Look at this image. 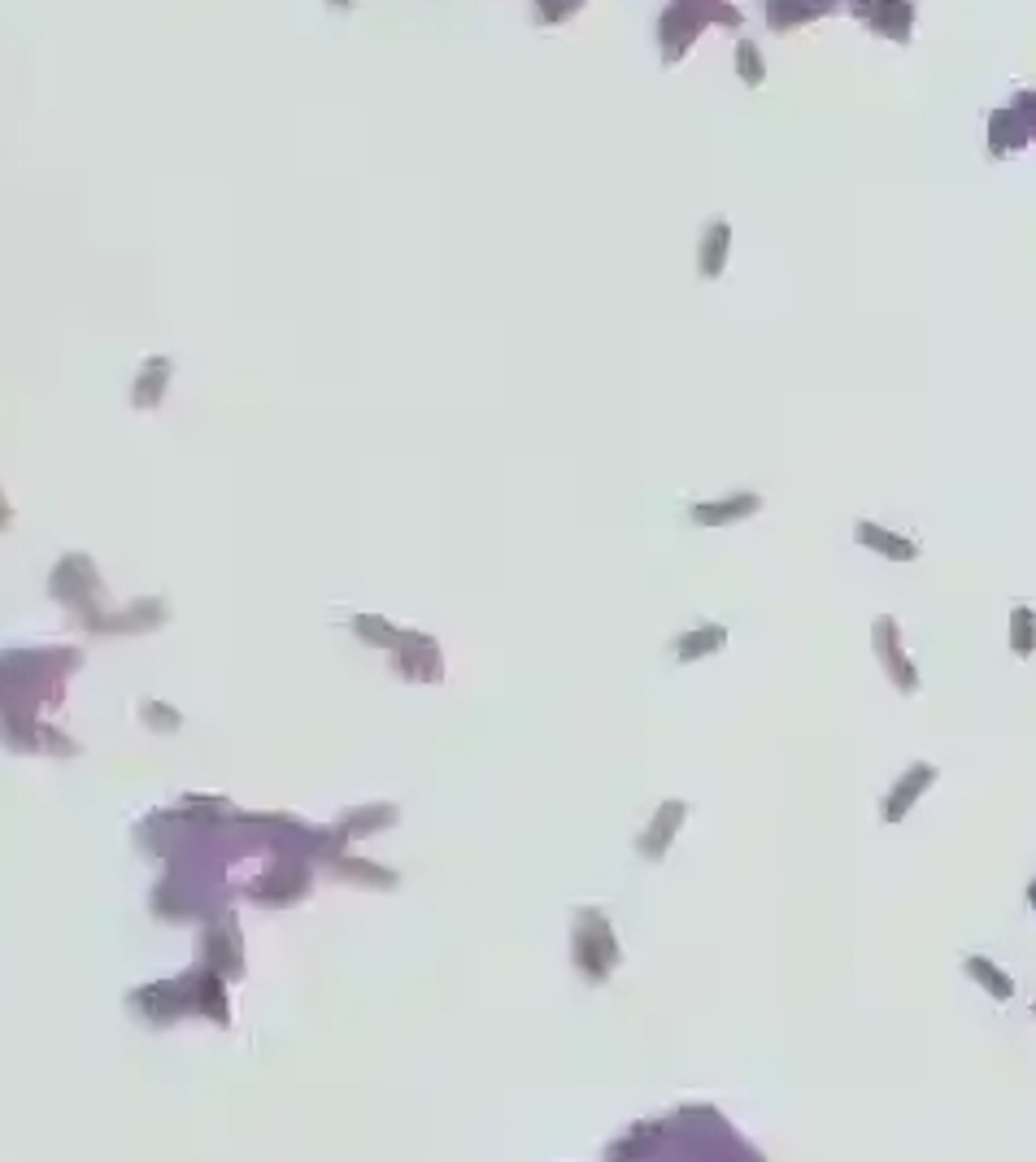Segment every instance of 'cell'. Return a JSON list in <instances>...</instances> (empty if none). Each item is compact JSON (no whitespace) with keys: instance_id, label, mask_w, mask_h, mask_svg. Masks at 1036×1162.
I'll return each mask as SVG.
<instances>
[{"instance_id":"6da1fadb","label":"cell","mask_w":1036,"mask_h":1162,"mask_svg":"<svg viewBox=\"0 0 1036 1162\" xmlns=\"http://www.w3.org/2000/svg\"><path fill=\"white\" fill-rule=\"evenodd\" d=\"M710 18H718V23H728V27H736V9L732 5H671L667 13H662V23H658V35H662V57H667V66L671 61H680L684 53H688V44H692V35L702 31Z\"/></svg>"},{"instance_id":"7a4b0ae2","label":"cell","mask_w":1036,"mask_h":1162,"mask_svg":"<svg viewBox=\"0 0 1036 1162\" xmlns=\"http://www.w3.org/2000/svg\"><path fill=\"white\" fill-rule=\"evenodd\" d=\"M401 671L410 680H440V658H436V645L418 631H406L401 636Z\"/></svg>"},{"instance_id":"3957f363","label":"cell","mask_w":1036,"mask_h":1162,"mask_svg":"<svg viewBox=\"0 0 1036 1162\" xmlns=\"http://www.w3.org/2000/svg\"><path fill=\"white\" fill-rule=\"evenodd\" d=\"M758 510V497L753 493H740V497H723V501H702L692 505V523L697 527H718V523H732V518H745Z\"/></svg>"},{"instance_id":"277c9868","label":"cell","mask_w":1036,"mask_h":1162,"mask_svg":"<svg viewBox=\"0 0 1036 1162\" xmlns=\"http://www.w3.org/2000/svg\"><path fill=\"white\" fill-rule=\"evenodd\" d=\"M728 218H714L706 227L702 236V262H697V270H702V279H718L723 274V262H728Z\"/></svg>"},{"instance_id":"5b68a950","label":"cell","mask_w":1036,"mask_h":1162,"mask_svg":"<svg viewBox=\"0 0 1036 1162\" xmlns=\"http://www.w3.org/2000/svg\"><path fill=\"white\" fill-rule=\"evenodd\" d=\"M723 640H728V627H718V623L692 627L688 636H680V640H675V658H680V662H692V658H702V653H714V649H723Z\"/></svg>"},{"instance_id":"8992f818","label":"cell","mask_w":1036,"mask_h":1162,"mask_svg":"<svg viewBox=\"0 0 1036 1162\" xmlns=\"http://www.w3.org/2000/svg\"><path fill=\"white\" fill-rule=\"evenodd\" d=\"M349 631H353V636H362L366 645H379V649H401V636H406V631H396L392 623L375 619V615H357V619H349Z\"/></svg>"},{"instance_id":"52a82bcc","label":"cell","mask_w":1036,"mask_h":1162,"mask_svg":"<svg viewBox=\"0 0 1036 1162\" xmlns=\"http://www.w3.org/2000/svg\"><path fill=\"white\" fill-rule=\"evenodd\" d=\"M658 814H662V818L653 823V832H649V836L641 840V850H645L649 858H658V854H662V844L671 840V832H675V828H680V823H684V801H667V806H662Z\"/></svg>"},{"instance_id":"ba28073f","label":"cell","mask_w":1036,"mask_h":1162,"mask_svg":"<svg viewBox=\"0 0 1036 1162\" xmlns=\"http://www.w3.org/2000/svg\"><path fill=\"white\" fill-rule=\"evenodd\" d=\"M166 370H171V362H166V357H153V362L144 366V379L136 384V406H157V400H161V384H166Z\"/></svg>"},{"instance_id":"9c48e42d","label":"cell","mask_w":1036,"mask_h":1162,"mask_svg":"<svg viewBox=\"0 0 1036 1162\" xmlns=\"http://www.w3.org/2000/svg\"><path fill=\"white\" fill-rule=\"evenodd\" d=\"M736 70H740V79H745V83H763V61H758V49L749 44V39L736 49Z\"/></svg>"},{"instance_id":"30bf717a","label":"cell","mask_w":1036,"mask_h":1162,"mask_svg":"<svg viewBox=\"0 0 1036 1162\" xmlns=\"http://www.w3.org/2000/svg\"><path fill=\"white\" fill-rule=\"evenodd\" d=\"M580 5H536V18L540 23H558V18H566V13H575Z\"/></svg>"}]
</instances>
